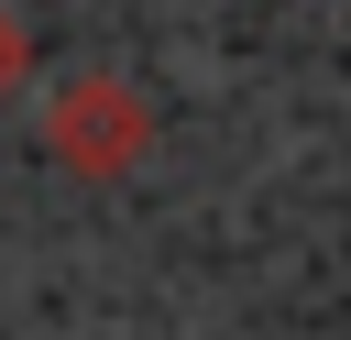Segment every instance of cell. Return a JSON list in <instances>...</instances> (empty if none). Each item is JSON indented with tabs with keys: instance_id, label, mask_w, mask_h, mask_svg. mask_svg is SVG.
I'll return each instance as SVG.
<instances>
[{
	"instance_id": "cell-1",
	"label": "cell",
	"mask_w": 351,
	"mask_h": 340,
	"mask_svg": "<svg viewBox=\"0 0 351 340\" xmlns=\"http://www.w3.org/2000/svg\"><path fill=\"white\" fill-rule=\"evenodd\" d=\"M143 143H154V110H143L132 77H66V88H44V154L66 175H132Z\"/></svg>"
},
{
	"instance_id": "cell-2",
	"label": "cell",
	"mask_w": 351,
	"mask_h": 340,
	"mask_svg": "<svg viewBox=\"0 0 351 340\" xmlns=\"http://www.w3.org/2000/svg\"><path fill=\"white\" fill-rule=\"evenodd\" d=\"M11 66H22V44H11V22H0V77H11Z\"/></svg>"
}]
</instances>
